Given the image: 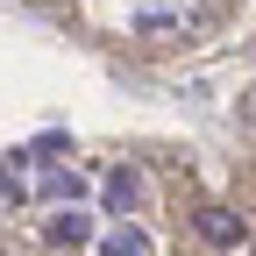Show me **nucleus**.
Masks as SVG:
<instances>
[{
	"mask_svg": "<svg viewBox=\"0 0 256 256\" xmlns=\"http://www.w3.org/2000/svg\"><path fill=\"white\" fill-rule=\"evenodd\" d=\"M142 192H150L142 171H136V164H121V171H107V185H100V206H107V214H136V206H142Z\"/></svg>",
	"mask_w": 256,
	"mask_h": 256,
	"instance_id": "1",
	"label": "nucleus"
},
{
	"mask_svg": "<svg viewBox=\"0 0 256 256\" xmlns=\"http://www.w3.org/2000/svg\"><path fill=\"white\" fill-rule=\"evenodd\" d=\"M192 228H200L206 242H220V249H228V242H249V220L228 214V206H200V214H192Z\"/></svg>",
	"mask_w": 256,
	"mask_h": 256,
	"instance_id": "2",
	"label": "nucleus"
},
{
	"mask_svg": "<svg viewBox=\"0 0 256 256\" xmlns=\"http://www.w3.org/2000/svg\"><path fill=\"white\" fill-rule=\"evenodd\" d=\"M100 256H156V242L142 228H114V235H100Z\"/></svg>",
	"mask_w": 256,
	"mask_h": 256,
	"instance_id": "3",
	"label": "nucleus"
},
{
	"mask_svg": "<svg viewBox=\"0 0 256 256\" xmlns=\"http://www.w3.org/2000/svg\"><path fill=\"white\" fill-rule=\"evenodd\" d=\"M50 235H57L64 249H78V242H92V220H86V214L72 206V214H57V220H50Z\"/></svg>",
	"mask_w": 256,
	"mask_h": 256,
	"instance_id": "4",
	"label": "nucleus"
},
{
	"mask_svg": "<svg viewBox=\"0 0 256 256\" xmlns=\"http://www.w3.org/2000/svg\"><path fill=\"white\" fill-rule=\"evenodd\" d=\"M43 200H86V185H78V171H57V178H43Z\"/></svg>",
	"mask_w": 256,
	"mask_h": 256,
	"instance_id": "5",
	"label": "nucleus"
}]
</instances>
